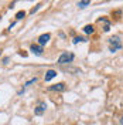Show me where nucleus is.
Masks as SVG:
<instances>
[{
    "instance_id": "obj_1",
    "label": "nucleus",
    "mask_w": 123,
    "mask_h": 125,
    "mask_svg": "<svg viewBox=\"0 0 123 125\" xmlns=\"http://www.w3.org/2000/svg\"><path fill=\"white\" fill-rule=\"evenodd\" d=\"M109 44H110V51L112 53H115V51L122 48V41H120V39L117 36H115V37H112L109 40Z\"/></svg>"
},
{
    "instance_id": "obj_9",
    "label": "nucleus",
    "mask_w": 123,
    "mask_h": 125,
    "mask_svg": "<svg viewBox=\"0 0 123 125\" xmlns=\"http://www.w3.org/2000/svg\"><path fill=\"white\" fill-rule=\"evenodd\" d=\"M84 31L86 33V34H92L95 30H93V26H89V24H88V26H85L84 27Z\"/></svg>"
},
{
    "instance_id": "obj_13",
    "label": "nucleus",
    "mask_w": 123,
    "mask_h": 125,
    "mask_svg": "<svg viewBox=\"0 0 123 125\" xmlns=\"http://www.w3.org/2000/svg\"><path fill=\"white\" fill-rule=\"evenodd\" d=\"M120 124H122V125H123V117H122V118H120Z\"/></svg>"
},
{
    "instance_id": "obj_7",
    "label": "nucleus",
    "mask_w": 123,
    "mask_h": 125,
    "mask_svg": "<svg viewBox=\"0 0 123 125\" xmlns=\"http://www.w3.org/2000/svg\"><path fill=\"white\" fill-rule=\"evenodd\" d=\"M31 51H33L34 54H37V55H41V54H43V46L33 44V46H31Z\"/></svg>"
},
{
    "instance_id": "obj_10",
    "label": "nucleus",
    "mask_w": 123,
    "mask_h": 125,
    "mask_svg": "<svg viewBox=\"0 0 123 125\" xmlns=\"http://www.w3.org/2000/svg\"><path fill=\"white\" fill-rule=\"evenodd\" d=\"M24 17H26V11H23V10L18 11V13L16 14V19H17V20H21V19H24Z\"/></svg>"
},
{
    "instance_id": "obj_5",
    "label": "nucleus",
    "mask_w": 123,
    "mask_h": 125,
    "mask_svg": "<svg viewBox=\"0 0 123 125\" xmlns=\"http://www.w3.org/2000/svg\"><path fill=\"white\" fill-rule=\"evenodd\" d=\"M50 90H51V91H64V90H65V84H64V83H58V84H55V85H51Z\"/></svg>"
},
{
    "instance_id": "obj_2",
    "label": "nucleus",
    "mask_w": 123,
    "mask_h": 125,
    "mask_svg": "<svg viewBox=\"0 0 123 125\" xmlns=\"http://www.w3.org/2000/svg\"><path fill=\"white\" fill-rule=\"evenodd\" d=\"M72 60H74V54H72V53H62V54L60 55V58H58V64L64 65V64L72 62Z\"/></svg>"
},
{
    "instance_id": "obj_11",
    "label": "nucleus",
    "mask_w": 123,
    "mask_h": 125,
    "mask_svg": "<svg viewBox=\"0 0 123 125\" xmlns=\"http://www.w3.org/2000/svg\"><path fill=\"white\" fill-rule=\"evenodd\" d=\"M79 41H86V40L82 39V37H75V39H74V44H78Z\"/></svg>"
},
{
    "instance_id": "obj_12",
    "label": "nucleus",
    "mask_w": 123,
    "mask_h": 125,
    "mask_svg": "<svg viewBox=\"0 0 123 125\" xmlns=\"http://www.w3.org/2000/svg\"><path fill=\"white\" fill-rule=\"evenodd\" d=\"M40 7H41V4H37L35 7H33V9L30 10V13H31V14H34V13H35V11H37V10H38Z\"/></svg>"
},
{
    "instance_id": "obj_6",
    "label": "nucleus",
    "mask_w": 123,
    "mask_h": 125,
    "mask_svg": "<svg viewBox=\"0 0 123 125\" xmlns=\"http://www.w3.org/2000/svg\"><path fill=\"white\" fill-rule=\"evenodd\" d=\"M54 77H57V71H54V70H48L45 73V77H44V80L45 81H51Z\"/></svg>"
},
{
    "instance_id": "obj_4",
    "label": "nucleus",
    "mask_w": 123,
    "mask_h": 125,
    "mask_svg": "<svg viewBox=\"0 0 123 125\" xmlns=\"http://www.w3.org/2000/svg\"><path fill=\"white\" fill-rule=\"evenodd\" d=\"M50 34L47 33V34H43V36H40L38 37V43H40V46H44V44H47L48 43V40H50Z\"/></svg>"
},
{
    "instance_id": "obj_8",
    "label": "nucleus",
    "mask_w": 123,
    "mask_h": 125,
    "mask_svg": "<svg viewBox=\"0 0 123 125\" xmlns=\"http://www.w3.org/2000/svg\"><path fill=\"white\" fill-rule=\"evenodd\" d=\"M89 3H91V0H81V1L78 3V7H79V9H85Z\"/></svg>"
},
{
    "instance_id": "obj_3",
    "label": "nucleus",
    "mask_w": 123,
    "mask_h": 125,
    "mask_svg": "<svg viewBox=\"0 0 123 125\" xmlns=\"http://www.w3.org/2000/svg\"><path fill=\"white\" fill-rule=\"evenodd\" d=\"M45 108H47V105H45V102H38V105L35 107V109H34V114L35 115H43L44 112H45Z\"/></svg>"
}]
</instances>
